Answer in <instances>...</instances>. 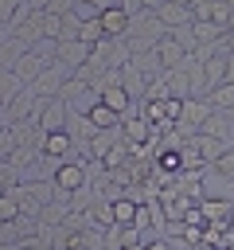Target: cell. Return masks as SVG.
I'll list each match as a JSON object with an SVG mask.
<instances>
[{"mask_svg": "<svg viewBox=\"0 0 234 250\" xmlns=\"http://www.w3.org/2000/svg\"><path fill=\"white\" fill-rule=\"evenodd\" d=\"M160 35H168L164 20H160L156 12H136V16H133V23H129V31H125V43H129V51H133V55H140V51L156 47V43H160Z\"/></svg>", "mask_w": 234, "mask_h": 250, "instance_id": "6da1fadb", "label": "cell"}, {"mask_svg": "<svg viewBox=\"0 0 234 250\" xmlns=\"http://www.w3.org/2000/svg\"><path fill=\"white\" fill-rule=\"evenodd\" d=\"M51 180H55V188H62V191H82V188H90V164L78 160V156H66V160L55 164Z\"/></svg>", "mask_w": 234, "mask_h": 250, "instance_id": "7a4b0ae2", "label": "cell"}, {"mask_svg": "<svg viewBox=\"0 0 234 250\" xmlns=\"http://www.w3.org/2000/svg\"><path fill=\"white\" fill-rule=\"evenodd\" d=\"M121 137H125V145H148V141H156V129H152V121L136 109V113H125V117H121Z\"/></svg>", "mask_w": 234, "mask_h": 250, "instance_id": "3957f363", "label": "cell"}, {"mask_svg": "<svg viewBox=\"0 0 234 250\" xmlns=\"http://www.w3.org/2000/svg\"><path fill=\"white\" fill-rule=\"evenodd\" d=\"M66 117H70V105L66 98H43V113H39V133H55V129H66Z\"/></svg>", "mask_w": 234, "mask_h": 250, "instance_id": "277c9868", "label": "cell"}, {"mask_svg": "<svg viewBox=\"0 0 234 250\" xmlns=\"http://www.w3.org/2000/svg\"><path fill=\"white\" fill-rule=\"evenodd\" d=\"M140 199L136 195H113L109 199V223L113 227H133L136 223V215H140Z\"/></svg>", "mask_w": 234, "mask_h": 250, "instance_id": "5b68a950", "label": "cell"}, {"mask_svg": "<svg viewBox=\"0 0 234 250\" xmlns=\"http://www.w3.org/2000/svg\"><path fill=\"white\" fill-rule=\"evenodd\" d=\"M90 43H82V39H58V47H55V59L58 62H66L70 70H78V66H86L90 62Z\"/></svg>", "mask_w": 234, "mask_h": 250, "instance_id": "8992f818", "label": "cell"}, {"mask_svg": "<svg viewBox=\"0 0 234 250\" xmlns=\"http://www.w3.org/2000/svg\"><path fill=\"white\" fill-rule=\"evenodd\" d=\"M98 20H101V31H105V35H125L129 23H133V12H129L125 4H109V8L98 12Z\"/></svg>", "mask_w": 234, "mask_h": 250, "instance_id": "52a82bcc", "label": "cell"}, {"mask_svg": "<svg viewBox=\"0 0 234 250\" xmlns=\"http://www.w3.org/2000/svg\"><path fill=\"white\" fill-rule=\"evenodd\" d=\"M70 148H74V141H70V133H66V129H55V133H39V152H43V156L66 160V156H70Z\"/></svg>", "mask_w": 234, "mask_h": 250, "instance_id": "ba28073f", "label": "cell"}, {"mask_svg": "<svg viewBox=\"0 0 234 250\" xmlns=\"http://www.w3.org/2000/svg\"><path fill=\"white\" fill-rule=\"evenodd\" d=\"M43 66H47V59H43V55H35V51H23V55L12 62V70H8V74H16V78L27 86V82H35V78L43 74Z\"/></svg>", "mask_w": 234, "mask_h": 250, "instance_id": "9c48e42d", "label": "cell"}, {"mask_svg": "<svg viewBox=\"0 0 234 250\" xmlns=\"http://www.w3.org/2000/svg\"><path fill=\"white\" fill-rule=\"evenodd\" d=\"M156 16L164 20V27H187V23H195L191 4H179V0H164V4L156 8Z\"/></svg>", "mask_w": 234, "mask_h": 250, "instance_id": "30bf717a", "label": "cell"}, {"mask_svg": "<svg viewBox=\"0 0 234 250\" xmlns=\"http://www.w3.org/2000/svg\"><path fill=\"white\" fill-rule=\"evenodd\" d=\"M121 86L129 90V98L133 102H144V94H148V78L140 74V66L129 59V62H121Z\"/></svg>", "mask_w": 234, "mask_h": 250, "instance_id": "8fae6325", "label": "cell"}, {"mask_svg": "<svg viewBox=\"0 0 234 250\" xmlns=\"http://www.w3.org/2000/svg\"><path fill=\"white\" fill-rule=\"evenodd\" d=\"M156 55H160V62H164V70H179L183 62H187V51L172 39V31L168 35H160V43H156Z\"/></svg>", "mask_w": 234, "mask_h": 250, "instance_id": "7c38bea8", "label": "cell"}, {"mask_svg": "<svg viewBox=\"0 0 234 250\" xmlns=\"http://www.w3.org/2000/svg\"><path fill=\"white\" fill-rule=\"evenodd\" d=\"M187 141H191V145L199 148V156H203L207 164H214V160H218V156H222V152L230 148V145H226L222 137H214V133H203V129H199L195 137H187Z\"/></svg>", "mask_w": 234, "mask_h": 250, "instance_id": "4fadbf2b", "label": "cell"}, {"mask_svg": "<svg viewBox=\"0 0 234 250\" xmlns=\"http://www.w3.org/2000/svg\"><path fill=\"white\" fill-rule=\"evenodd\" d=\"M191 31H195L199 47H207V43H218V39L226 35V27H222V23H214V20H195V23H191Z\"/></svg>", "mask_w": 234, "mask_h": 250, "instance_id": "5bb4252c", "label": "cell"}, {"mask_svg": "<svg viewBox=\"0 0 234 250\" xmlns=\"http://www.w3.org/2000/svg\"><path fill=\"white\" fill-rule=\"evenodd\" d=\"M156 168L179 176V172H183V145H179V148H164V145H160V152H156Z\"/></svg>", "mask_w": 234, "mask_h": 250, "instance_id": "9a60e30c", "label": "cell"}, {"mask_svg": "<svg viewBox=\"0 0 234 250\" xmlns=\"http://www.w3.org/2000/svg\"><path fill=\"white\" fill-rule=\"evenodd\" d=\"M90 121H94L98 129H121V113H113L105 102H94V105H90Z\"/></svg>", "mask_w": 234, "mask_h": 250, "instance_id": "2e32d148", "label": "cell"}, {"mask_svg": "<svg viewBox=\"0 0 234 250\" xmlns=\"http://www.w3.org/2000/svg\"><path fill=\"white\" fill-rule=\"evenodd\" d=\"M207 102H211L214 109H234V82H218V86L207 94Z\"/></svg>", "mask_w": 234, "mask_h": 250, "instance_id": "e0dca14e", "label": "cell"}, {"mask_svg": "<svg viewBox=\"0 0 234 250\" xmlns=\"http://www.w3.org/2000/svg\"><path fill=\"white\" fill-rule=\"evenodd\" d=\"M78 39H82V43H90V47H94L98 39H105V31H101V20H98V16H94V20H82V27H78Z\"/></svg>", "mask_w": 234, "mask_h": 250, "instance_id": "ac0fdd59", "label": "cell"}, {"mask_svg": "<svg viewBox=\"0 0 234 250\" xmlns=\"http://www.w3.org/2000/svg\"><path fill=\"white\" fill-rule=\"evenodd\" d=\"M16 219H20V199L12 191H4L0 195V223H16Z\"/></svg>", "mask_w": 234, "mask_h": 250, "instance_id": "d6986e66", "label": "cell"}, {"mask_svg": "<svg viewBox=\"0 0 234 250\" xmlns=\"http://www.w3.org/2000/svg\"><path fill=\"white\" fill-rule=\"evenodd\" d=\"M211 168H214V176H226V180H234V148H226V152H222V156H218Z\"/></svg>", "mask_w": 234, "mask_h": 250, "instance_id": "ffe728a7", "label": "cell"}, {"mask_svg": "<svg viewBox=\"0 0 234 250\" xmlns=\"http://www.w3.org/2000/svg\"><path fill=\"white\" fill-rule=\"evenodd\" d=\"M144 250H183V242H172V238H148Z\"/></svg>", "mask_w": 234, "mask_h": 250, "instance_id": "44dd1931", "label": "cell"}, {"mask_svg": "<svg viewBox=\"0 0 234 250\" xmlns=\"http://www.w3.org/2000/svg\"><path fill=\"white\" fill-rule=\"evenodd\" d=\"M20 4H23V0H0V20L8 23V20H12V12H16Z\"/></svg>", "mask_w": 234, "mask_h": 250, "instance_id": "7402d4cb", "label": "cell"}, {"mask_svg": "<svg viewBox=\"0 0 234 250\" xmlns=\"http://www.w3.org/2000/svg\"><path fill=\"white\" fill-rule=\"evenodd\" d=\"M226 51H230V47H226ZM226 82H234V51L226 55Z\"/></svg>", "mask_w": 234, "mask_h": 250, "instance_id": "603a6c76", "label": "cell"}, {"mask_svg": "<svg viewBox=\"0 0 234 250\" xmlns=\"http://www.w3.org/2000/svg\"><path fill=\"white\" fill-rule=\"evenodd\" d=\"M160 4H164V0H140V8H144V12H156Z\"/></svg>", "mask_w": 234, "mask_h": 250, "instance_id": "cb8c5ba5", "label": "cell"}, {"mask_svg": "<svg viewBox=\"0 0 234 250\" xmlns=\"http://www.w3.org/2000/svg\"><path fill=\"white\" fill-rule=\"evenodd\" d=\"M86 4H94V8L101 12V8H109V4H121V0H86Z\"/></svg>", "mask_w": 234, "mask_h": 250, "instance_id": "d4e9b609", "label": "cell"}, {"mask_svg": "<svg viewBox=\"0 0 234 250\" xmlns=\"http://www.w3.org/2000/svg\"><path fill=\"white\" fill-rule=\"evenodd\" d=\"M8 35H12V31H8V23H4V20H0V43H4V39H8Z\"/></svg>", "mask_w": 234, "mask_h": 250, "instance_id": "484cf974", "label": "cell"}, {"mask_svg": "<svg viewBox=\"0 0 234 250\" xmlns=\"http://www.w3.org/2000/svg\"><path fill=\"white\" fill-rule=\"evenodd\" d=\"M226 47H230V51H234V27H230V31H226Z\"/></svg>", "mask_w": 234, "mask_h": 250, "instance_id": "4316f807", "label": "cell"}, {"mask_svg": "<svg viewBox=\"0 0 234 250\" xmlns=\"http://www.w3.org/2000/svg\"><path fill=\"white\" fill-rule=\"evenodd\" d=\"M230 27H234V12H230Z\"/></svg>", "mask_w": 234, "mask_h": 250, "instance_id": "83f0119b", "label": "cell"}]
</instances>
